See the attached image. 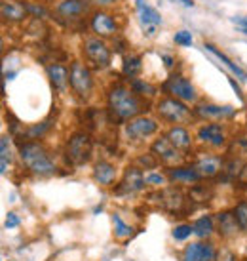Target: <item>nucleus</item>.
I'll return each mask as SVG.
<instances>
[{"mask_svg": "<svg viewBox=\"0 0 247 261\" xmlns=\"http://www.w3.org/2000/svg\"><path fill=\"white\" fill-rule=\"evenodd\" d=\"M156 111H158V116L164 122L173 124V126H177V124H189L192 122V118H196L194 111L190 109L187 103L177 99V97H171V95L162 97L158 105H156Z\"/></svg>", "mask_w": 247, "mask_h": 261, "instance_id": "3", "label": "nucleus"}, {"mask_svg": "<svg viewBox=\"0 0 247 261\" xmlns=\"http://www.w3.org/2000/svg\"><path fill=\"white\" fill-rule=\"evenodd\" d=\"M215 261H238L236 259V255L228 250V248H223L221 252L217 254V257H215Z\"/></svg>", "mask_w": 247, "mask_h": 261, "instance_id": "38", "label": "nucleus"}, {"mask_svg": "<svg viewBox=\"0 0 247 261\" xmlns=\"http://www.w3.org/2000/svg\"><path fill=\"white\" fill-rule=\"evenodd\" d=\"M194 166L204 177H215L223 170V160L219 156H213V154H202V156H198Z\"/></svg>", "mask_w": 247, "mask_h": 261, "instance_id": "20", "label": "nucleus"}, {"mask_svg": "<svg viewBox=\"0 0 247 261\" xmlns=\"http://www.w3.org/2000/svg\"><path fill=\"white\" fill-rule=\"evenodd\" d=\"M27 10H29V12L35 15V17H44V15L48 14V12H46L42 6H35V4H29V6H27Z\"/></svg>", "mask_w": 247, "mask_h": 261, "instance_id": "39", "label": "nucleus"}, {"mask_svg": "<svg viewBox=\"0 0 247 261\" xmlns=\"http://www.w3.org/2000/svg\"><path fill=\"white\" fill-rule=\"evenodd\" d=\"M166 175L171 183H182V185H196L204 179V175L198 172L194 164L192 166H169Z\"/></svg>", "mask_w": 247, "mask_h": 261, "instance_id": "15", "label": "nucleus"}, {"mask_svg": "<svg viewBox=\"0 0 247 261\" xmlns=\"http://www.w3.org/2000/svg\"><path fill=\"white\" fill-rule=\"evenodd\" d=\"M228 82H230V86L234 88V92H236V95L240 97L241 101H245V97H243V94H241V88L238 86V84H236V80H234V79H228Z\"/></svg>", "mask_w": 247, "mask_h": 261, "instance_id": "42", "label": "nucleus"}, {"mask_svg": "<svg viewBox=\"0 0 247 261\" xmlns=\"http://www.w3.org/2000/svg\"><path fill=\"white\" fill-rule=\"evenodd\" d=\"M162 92L171 97H177L184 103H192L198 99V92L194 84L189 79H184L182 74H171L169 79L162 84Z\"/></svg>", "mask_w": 247, "mask_h": 261, "instance_id": "7", "label": "nucleus"}, {"mask_svg": "<svg viewBox=\"0 0 247 261\" xmlns=\"http://www.w3.org/2000/svg\"><path fill=\"white\" fill-rule=\"evenodd\" d=\"M48 76L51 80V86L55 88L57 92H67V88H69V69L65 65H59V63H51L48 65Z\"/></svg>", "mask_w": 247, "mask_h": 261, "instance_id": "22", "label": "nucleus"}, {"mask_svg": "<svg viewBox=\"0 0 247 261\" xmlns=\"http://www.w3.org/2000/svg\"><path fill=\"white\" fill-rule=\"evenodd\" d=\"M112 223H114V237L116 239H130V237H133V227L126 223L116 212L112 214Z\"/></svg>", "mask_w": 247, "mask_h": 261, "instance_id": "31", "label": "nucleus"}, {"mask_svg": "<svg viewBox=\"0 0 247 261\" xmlns=\"http://www.w3.org/2000/svg\"><path fill=\"white\" fill-rule=\"evenodd\" d=\"M137 6H139V14H141V21H143V25L148 27V33L152 35L154 27H158L162 23V15L158 14L156 8L145 4V0H137Z\"/></svg>", "mask_w": 247, "mask_h": 261, "instance_id": "24", "label": "nucleus"}, {"mask_svg": "<svg viewBox=\"0 0 247 261\" xmlns=\"http://www.w3.org/2000/svg\"><path fill=\"white\" fill-rule=\"evenodd\" d=\"M89 0H61L55 6V14L61 23H74L80 21L82 17L89 12Z\"/></svg>", "mask_w": 247, "mask_h": 261, "instance_id": "8", "label": "nucleus"}, {"mask_svg": "<svg viewBox=\"0 0 247 261\" xmlns=\"http://www.w3.org/2000/svg\"><path fill=\"white\" fill-rule=\"evenodd\" d=\"M89 27L95 33V37H101V38H110L118 33V25L114 21V17L109 12H103V10H97V12L91 14Z\"/></svg>", "mask_w": 247, "mask_h": 261, "instance_id": "12", "label": "nucleus"}, {"mask_svg": "<svg viewBox=\"0 0 247 261\" xmlns=\"http://www.w3.org/2000/svg\"><path fill=\"white\" fill-rule=\"evenodd\" d=\"M196 138L202 143H207L211 147H223L226 143V132L223 128V124L219 122H207L204 126L198 128Z\"/></svg>", "mask_w": 247, "mask_h": 261, "instance_id": "17", "label": "nucleus"}, {"mask_svg": "<svg viewBox=\"0 0 247 261\" xmlns=\"http://www.w3.org/2000/svg\"><path fill=\"white\" fill-rule=\"evenodd\" d=\"M94 179L103 187H110L116 181V166L107 160H99L94 166Z\"/></svg>", "mask_w": 247, "mask_h": 261, "instance_id": "21", "label": "nucleus"}, {"mask_svg": "<svg viewBox=\"0 0 247 261\" xmlns=\"http://www.w3.org/2000/svg\"><path fill=\"white\" fill-rule=\"evenodd\" d=\"M158 132V122L150 116H135L126 122V136L131 141H141Z\"/></svg>", "mask_w": 247, "mask_h": 261, "instance_id": "9", "label": "nucleus"}, {"mask_svg": "<svg viewBox=\"0 0 247 261\" xmlns=\"http://www.w3.org/2000/svg\"><path fill=\"white\" fill-rule=\"evenodd\" d=\"M107 101H109L110 118L116 124L128 122L148 111V99L139 97L131 88H126L122 84H114L110 88L107 94Z\"/></svg>", "mask_w": 247, "mask_h": 261, "instance_id": "1", "label": "nucleus"}, {"mask_svg": "<svg viewBox=\"0 0 247 261\" xmlns=\"http://www.w3.org/2000/svg\"><path fill=\"white\" fill-rule=\"evenodd\" d=\"M236 111L230 105H215V103H198L194 115L202 120H226L232 118Z\"/></svg>", "mask_w": 247, "mask_h": 261, "instance_id": "13", "label": "nucleus"}, {"mask_svg": "<svg viewBox=\"0 0 247 261\" xmlns=\"http://www.w3.org/2000/svg\"><path fill=\"white\" fill-rule=\"evenodd\" d=\"M187 196H189V200L192 204H205L213 198V191H211L207 185L196 183V185H192V189L189 191V195Z\"/></svg>", "mask_w": 247, "mask_h": 261, "instance_id": "26", "label": "nucleus"}, {"mask_svg": "<svg viewBox=\"0 0 247 261\" xmlns=\"http://www.w3.org/2000/svg\"><path fill=\"white\" fill-rule=\"evenodd\" d=\"M217 229L223 239H232L241 231L234 212H219L217 214Z\"/></svg>", "mask_w": 247, "mask_h": 261, "instance_id": "18", "label": "nucleus"}, {"mask_svg": "<svg viewBox=\"0 0 247 261\" xmlns=\"http://www.w3.org/2000/svg\"><path fill=\"white\" fill-rule=\"evenodd\" d=\"M150 152H154L158 156V160L167 164V166H177V164H181L182 160H184V152L179 151L167 139V136H162V138L156 139L152 145H150Z\"/></svg>", "mask_w": 247, "mask_h": 261, "instance_id": "10", "label": "nucleus"}, {"mask_svg": "<svg viewBox=\"0 0 247 261\" xmlns=\"http://www.w3.org/2000/svg\"><path fill=\"white\" fill-rule=\"evenodd\" d=\"M82 51L86 56L87 63L95 69H105L110 65V48L105 44L101 37H86L82 42Z\"/></svg>", "mask_w": 247, "mask_h": 261, "instance_id": "6", "label": "nucleus"}, {"mask_svg": "<svg viewBox=\"0 0 247 261\" xmlns=\"http://www.w3.org/2000/svg\"><path fill=\"white\" fill-rule=\"evenodd\" d=\"M234 21L238 23V25H241V27H243V29H247V15H245V17H236V19H234Z\"/></svg>", "mask_w": 247, "mask_h": 261, "instance_id": "44", "label": "nucleus"}, {"mask_svg": "<svg viewBox=\"0 0 247 261\" xmlns=\"http://www.w3.org/2000/svg\"><path fill=\"white\" fill-rule=\"evenodd\" d=\"M116 0H89V4L91 6H97V8H107V6H112Z\"/></svg>", "mask_w": 247, "mask_h": 261, "instance_id": "41", "label": "nucleus"}, {"mask_svg": "<svg viewBox=\"0 0 247 261\" xmlns=\"http://www.w3.org/2000/svg\"><path fill=\"white\" fill-rule=\"evenodd\" d=\"M158 198H160V206L166 212H169V214H181V212H184L187 198H184V193H182L181 189L177 187L162 189L160 193H158Z\"/></svg>", "mask_w": 247, "mask_h": 261, "instance_id": "14", "label": "nucleus"}, {"mask_svg": "<svg viewBox=\"0 0 247 261\" xmlns=\"http://www.w3.org/2000/svg\"><path fill=\"white\" fill-rule=\"evenodd\" d=\"M167 175L162 174H148L146 175V185H152V187H162L166 183Z\"/></svg>", "mask_w": 247, "mask_h": 261, "instance_id": "37", "label": "nucleus"}, {"mask_svg": "<svg viewBox=\"0 0 247 261\" xmlns=\"http://www.w3.org/2000/svg\"><path fill=\"white\" fill-rule=\"evenodd\" d=\"M19 156H21L25 168L37 175H51L55 174V162L51 160V156L48 154L46 147L40 145L38 141H25L19 143Z\"/></svg>", "mask_w": 247, "mask_h": 261, "instance_id": "2", "label": "nucleus"}, {"mask_svg": "<svg viewBox=\"0 0 247 261\" xmlns=\"http://www.w3.org/2000/svg\"><path fill=\"white\" fill-rule=\"evenodd\" d=\"M162 61H164V65H166L167 69H171L175 63V59L171 58V56H167V54H162Z\"/></svg>", "mask_w": 247, "mask_h": 261, "instance_id": "43", "label": "nucleus"}, {"mask_svg": "<svg viewBox=\"0 0 247 261\" xmlns=\"http://www.w3.org/2000/svg\"><path fill=\"white\" fill-rule=\"evenodd\" d=\"M190 234H194V229H192V225H189V223L177 225L173 231H171V237H173L177 242H182V240H187Z\"/></svg>", "mask_w": 247, "mask_h": 261, "instance_id": "35", "label": "nucleus"}, {"mask_svg": "<svg viewBox=\"0 0 247 261\" xmlns=\"http://www.w3.org/2000/svg\"><path fill=\"white\" fill-rule=\"evenodd\" d=\"M205 50L209 51V54H213L215 58L221 59V61H223V63H225V65L228 67V69H230V71H232V73L236 74V76H238L240 80H247V73H245V71H243V69H241L238 63H234V61L228 58V56H225V54H223L221 50H217L213 44H205Z\"/></svg>", "mask_w": 247, "mask_h": 261, "instance_id": "25", "label": "nucleus"}, {"mask_svg": "<svg viewBox=\"0 0 247 261\" xmlns=\"http://www.w3.org/2000/svg\"><path fill=\"white\" fill-rule=\"evenodd\" d=\"M133 164L141 168V170H154V168H158L160 160H158V156L154 152H143V154H139L137 159H135Z\"/></svg>", "mask_w": 247, "mask_h": 261, "instance_id": "32", "label": "nucleus"}, {"mask_svg": "<svg viewBox=\"0 0 247 261\" xmlns=\"http://www.w3.org/2000/svg\"><path fill=\"white\" fill-rule=\"evenodd\" d=\"M167 139L173 143L179 151L182 152H189L190 147H192V136H190V132L181 126V124H177V126H171L169 130H167Z\"/></svg>", "mask_w": 247, "mask_h": 261, "instance_id": "19", "label": "nucleus"}, {"mask_svg": "<svg viewBox=\"0 0 247 261\" xmlns=\"http://www.w3.org/2000/svg\"><path fill=\"white\" fill-rule=\"evenodd\" d=\"M122 73L126 74L128 79H135V76L141 73V58H139V56H128V58H123Z\"/></svg>", "mask_w": 247, "mask_h": 261, "instance_id": "30", "label": "nucleus"}, {"mask_svg": "<svg viewBox=\"0 0 247 261\" xmlns=\"http://www.w3.org/2000/svg\"><path fill=\"white\" fill-rule=\"evenodd\" d=\"M12 143H10V138L8 136H2L0 138V172L2 175H6L8 168H10V162H12Z\"/></svg>", "mask_w": 247, "mask_h": 261, "instance_id": "28", "label": "nucleus"}, {"mask_svg": "<svg viewBox=\"0 0 247 261\" xmlns=\"http://www.w3.org/2000/svg\"><path fill=\"white\" fill-rule=\"evenodd\" d=\"M131 90L139 95V97H143V99H150L156 95V88L152 84H148L145 80H139V79H131Z\"/></svg>", "mask_w": 247, "mask_h": 261, "instance_id": "29", "label": "nucleus"}, {"mask_svg": "<svg viewBox=\"0 0 247 261\" xmlns=\"http://www.w3.org/2000/svg\"><path fill=\"white\" fill-rule=\"evenodd\" d=\"M181 2H182V4H184V6H194V0H181Z\"/></svg>", "mask_w": 247, "mask_h": 261, "instance_id": "45", "label": "nucleus"}, {"mask_svg": "<svg viewBox=\"0 0 247 261\" xmlns=\"http://www.w3.org/2000/svg\"><path fill=\"white\" fill-rule=\"evenodd\" d=\"M27 6L21 2H15V0H2V17L6 21H23L27 17Z\"/></svg>", "mask_w": 247, "mask_h": 261, "instance_id": "23", "label": "nucleus"}, {"mask_svg": "<svg viewBox=\"0 0 247 261\" xmlns=\"http://www.w3.org/2000/svg\"><path fill=\"white\" fill-rule=\"evenodd\" d=\"M145 185H146V177H143L141 168H137L135 164H133V166L126 168L122 181H120V185L114 189V193H116V195H131V193L143 191Z\"/></svg>", "mask_w": 247, "mask_h": 261, "instance_id": "11", "label": "nucleus"}, {"mask_svg": "<svg viewBox=\"0 0 247 261\" xmlns=\"http://www.w3.org/2000/svg\"><path fill=\"white\" fill-rule=\"evenodd\" d=\"M19 225V218L15 216L14 212H10L6 218V229H14V227H17Z\"/></svg>", "mask_w": 247, "mask_h": 261, "instance_id": "40", "label": "nucleus"}, {"mask_svg": "<svg viewBox=\"0 0 247 261\" xmlns=\"http://www.w3.org/2000/svg\"><path fill=\"white\" fill-rule=\"evenodd\" d=\"M173 40L177 42V46H184V48H187V46L192 44V33H190V31H177Z\"/></svg>", "mask_w": 247, "mask_h": 261, "instance_id": "36", "label": "nucleus"}, {"mask_svg": "<svg viewBox=\"0 0 247 261\" xmlns=\"http://www.w3.org/2000/svg\"><path fill=\"white\" fill-rule=\"evenodd\" d=\"M234 216L238 219V225L243 232H247V202L245 200H240V202L234 206Z\"/></svg>", "mask_w": 247, "mask_h": 261, "instance_id": "34", "label": "nucleus"}, {"mask_svg": "<svg viewBox=\"0 0 247 261\" xmlns=\"http://www.w3.org/2000/svg\"><path fill=\"white\" fill-rule=\"evenodd\" d=\"M192 229H194V234H196L198 239H209L211 234L215 232L213 218L211 216H202V218L192 223Z\"/></svg>", "mask_w": 247, "mask_h": 261, "instance_id": "27", "label": "nucleus"}, {"mask_svg": "<svg viewBox=\"0 0 247 261\" xmlns=\"http://www.w3.org/2000/svg\"><path fill=\"white\" fill-rule=\"evenodd\" d=\"M91 152H94L91 138H89V134H86V132H76L67 141L65 156H67V162L73 164V166L86 164L87 160L91 159Z\"/></svg>", "mask_w": 247, "mask_h": 261, "instance_id": "4", "label": "nucleus"}, {"mask_svg": "<svg viewBox=\"0 0 247 261\" xmlns=\"http://www.w3.org/2000/svg\"><path fill=\"white\" fill-rule=\"evenodd\" d=\"M51 126H53V120H51V118H46V120H42V122L30 126L29 130H27V138L33 139V141L38 139V138H44V136H46V132L50 130Z\"/></svg>", "mask_w": 247, "mask_h": 261, "instance_id": "33", "label": "nucleus"}, {"mask_svg": "<svg viewBox=\"0 0 247 261\" xmlns=\"http://www.w3.org/2000/svg\"><path fill=\"white\" fill-rule=\"evenodd\" d=\"M215 257L213 242H192L181 254V261H215Z\"/></svg>", "mask_w": 247, "mask_h": 261, "instance_id": "16", "label": "nucleus"}, {"mask_svg": "<svg viewBox=\"0 0 247 261\" xmlns=\"http://www.w3.org/2000/svg\"><path fill=\"white\" fill-rule=\"evenodd\" d=\"M69 82H71V88L73 92L80 99H86L91 95L94 92V76H91V69L82 63L78 59H74L71 63V69H69Z\"/></svg>", "mask_w": 247, "mask_h": 261, "instance_id": "5", "label": "nucleus"}]
</instances>
